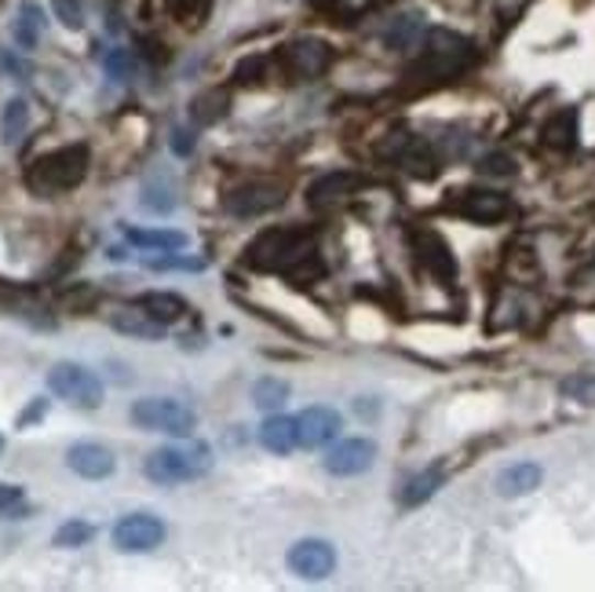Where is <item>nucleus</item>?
<instances>
[{
	"mask_svg": "<svg viewBox=\"0 0 595 592\" xmlns=\"http://www.w3.org/2000/svg\"><path fill=\"white\" fill-rule=\"evenodd\" d=\"M245 264L253 271H274V275H322L315 253V234L307 227H267L245 249Z\"/></svg>",
	"mask_w": 595,
	"mask_h": 592,
	"instance_id": "1",
	"label": "nucleus"
},
{
	"mask_svg": "<svg viewBox=\"0 0 595 592\" xmlns=\"http://www.w3.org/2000/svg\"><path fill=\"white\" fill-rule=\"evenodd\" d=\"M91 154L85 143H66L55 146V151L41 154L37 162L26 168V187L41 198H55L66 195V190L81 187L88 176Z\"/></svg>",
	"mask_w": 595,
	"mask_h": 592,
	"instance_id": "2",
	"label": "nucleus"
},
{
	"mask_svg": "<svg viewBox=\"0 0 595 592\" xmlns=\"http://www.w3.org/2000/svg\"><path fill=\"white\" fill-rule=\"evenodd\" d=\"M472 41L461 37V33L453 30H428L425 33V52H420V59L409 66V77L414 81H445V77H456L464 70L467 63H472Z\"/></svg>",
	"mask_w": 595,
	"mask_h": 592,
	"instance_id": "3",
	"label": "nucleus"
},
{
	"mask_svg": "<svg viewBox=\"0 0 595 592\" xmlns=\"http://www.w3.org/2000/svg\"><path fill=\"white\" fill-rule=\"evenodd\" d=\"M212 469V450L205 442H183V447H162L146 458L143 472L146 480L162 483V486H176V483H190L209 475Z\"/></svg>",
	"mask_w": 595,
	"mask_h": 592,
	"instance_id": "4",
	"label": "nucleus"
},
{
	"mask_svg": "<svg viewBox=\"0 0 595 592\" xmlns=\"http://www.w3.org/2000/svg\"><path fill=\"white\" fill-rule=\"evenodd\" d=\"M132 425L143 431H162L172 439H187L198 428V414L179 403V398H165V395H151V398H135L129 409Z\"/></svg>",
	"mask_w": 595,
	"mask_h": 592,
	"instance_id": "5",
	"label": "nucleus"
},
{
	"mask_svg": "<svg viewBox=\"0 0 595 592\" xmlns=\"http://www.w3.org/2000/svg\"><path fill=\"white\" fill-rule=\"evenodd\" d=\"M48 392L74 409L102 406V381L88 366H81V362H55L48 370Z\"/></svg>",
	"mask_w": 595,
	"mask_h": 592,
	"instance_id": "6",
	"label": "nucleus"
},
{
	"mask_svg": "<svg viewBox=\"0 0 595 592\" xmlns=\"http://www.w3.org/2000/svg\"><path fill=\"white\" fill-rule=\"evenodd\" d=\"M278 66L289 81H315L333 66V48L318 37H296L278 52Z\"/></svg>",
	"mask_w": 595,
	"mask_h": 592,
	"instance_id": "7",
	"label": "nucleus"
},
{
	"mask_svg": "<svg viewBox=\"0 0 595 592\" xmlns=\"http://www.w3.org/2000/svg\"><path fill=\"white\" fill-rule=\"evenodd\" d=\"M285 201V187L271 184V179H253V184H242L234 190H227L220 198V209L234 220H256V216H267L274 209H282Z\"/></svg>",
	"mask_w": 595,
	"mask_h": 592,
	"instance_id": "8",
	"label": "nucleus"
},
{
	"mask_svg": "<svg viewBox=\"0 0 595 592\" xmlns=\"http://www.w3.org/2000/svg\"><path fill=\"white\" fill-rule=\"evenodd\" d=\"M165 523L151 516V512H132L113 523V549L118 552H154L165 541Z\"/></svg>",
	"mask_w": 595,
	"mask_h": 592,
	"instance_id": "9",
	"label": "nucleus"
},
{
	"mask_svg": "<svg viewBox=\"0 0 595 592\" xmlns=\"http://www.w3.org/2000/svg\"><path fill=\"white\" fill-rule=\"evenodd\" d=\"M289 571L304 582H322L337 571V549L322 538H307V541H296L289 556H285Z\"/></svg>",
	"mask_w": 595,
	"mask_h": 592,
	"instance_id": "10",
	"label": "nucleus"
},
{
	"mask_svg": "<svg viewBox=\"0 0 595 592\" xmlns=\"http://www.w3.org/2000/svg\"><path fill=\"white\" fill-rule=\"evenodd\" d=\"M376 461V442L370 439H340L326 450V472L329 475H362Z\"/></svg>",
	"mask_w": 595,
	"mask_h": 592,
	"instance_id": "11",
	"label": "nucleus"
},
{
	"mask_svg": "<svg viewBox=\"0 0 595 592\" xmlns=\"http://www.w3.org/2000/svg\"><path fill=\"white\" fill-rule=\"evenodd\" d=\"M296 428H300V447L318 450L340 439L343 420L333 406H307L304 414H296Z\"/></svg>",
	"mask_w": 595,
	"mask_h": 592,
	"instance_id": "12",
	"label": "nucleus"
},
{
	"mask_svg": "<svg viewBox=\"0 0 595 592\" xmlns=\"http://www.w3.org/2000/svg\"><path fill=\"white\" fill-rule=\"evenodd\" d=\"M66 464H70V472H77L81 480H107V475H113V469H118L113 450L91 439L74 442V447L66 450Z\"/></svg>",
	"mask_w": 595,
	"mask_h": 592,
	"instance_id": "13",
	"label": "nucleus"
},
{
	"mask_svg": "<svg viewBox=\"0 0 595 592\" xmlns=\"http://www.w3.org/2000/svg\"><path fill=\"white\" fill-rule=\"evenodd\" d=\"M414 253L420 260V267L428 271V275H434L439 282H450L456 278V260L450 253V245H445V238H439L434 231H417L414 234Z\"/></svg>",
	"mask_w": 595,
	"mask_h": 592,
	"instance_id": "14",
	"label": "nucleus"
},
{
	"mask_svg": "<svg viewBox=\"0 0 595 592\" xmlns=\"http://www.w3.org/2000/svg\"><path fill=\"white\" fill-rule=\"evenodd\" d=\"M453 209L475 223H497L511 212V201L500 190H461V198H453Z\"/></svg>",
	"mask_w": 595,
	"mask_h": 592,
	"instance_id": "15",
	"label": "nucleus"
},
{
	"mask_svg": "<svg viewBox=\"0 0 595 592\" xmlns=\"http://www.w3.org/2000/svg\"><path fill=\"white\" fill-rule=\"evenodd\" d=\"M395 162L403 165L409 176H417V179H431L434 173H439V157H434L428 140H420V135H409V132H403L395 140Z\"/></svg>",
	"mask_w": 595,
	"mask_h": 592,
	"instance_id": "16",
	"label": "nucleus"
},
{
	"mask_svg": "<svg viewBox=\"0 0 595 592\" xmlns=\"http://www.w3.org/2000/svg\"><path fill=\"white\" fill-rule=\"evenodd\" d=\"M359 184L362 179L354 173H326L307 187V205L318 212H326V209H333V205H340L343 198H351L354 190H359Z\"/></svg>",
	"mask_w": 595,
	"mask_h": 592,
	"instance_id": "17",
	"label": "nucleus"
},
{
	"mask_svg": "<svg viewBox=\"0 0 595 592\" xmlns=\"http://www.w3.org/2000/svg\"><path fill=\"white\" fill-rule=\"evenodd\" d=\"M110 326L118 329L124 337H135V340H162L165 337V322H157L151 311H143L140 304H124L118 311H110Z\"/></svg>",
	"mask_w": 595,
	"mask_h": 592,
	"instance_id": "18",
	"label": "nucleus"
},
{
	"mask_svg": "<svg viewBox=\"0 0 595 592\" xmlns=\"http://www.w3.org/2000/svg\"><path fill=\"white\" fill-rule=\"evenodd\" d=\"M260 447L278 453V458H285V453H293L296 447H300V428H296V417L289 414H267V420L260 425Z\"/></svg>",
	"mask_w": 595,
	"mask_h": 592,
	"instance_id": "19",
	"label": "nucleus"
},
{
	"mask_svg": "<svg viewBox=\"0 0 595 592\" xmlns=\"http://www.w3.org/2000/svg\"><path fill=\"white\" fill-rule=\"evenodd\" d=\"M541 480H544V469L537 461H515L497 475L494 486H497L500 497H526L541 486Z\"/></svg>",
	"mask_w": 595,
	"mask_h": 592,
	"instance_id": "20",
	"label": "nucleus"
},
{
	"mask_svg": "<svg viewBox=\"0 0 595 592\" xmlns=\"http://www.w3.org/2000/svg\"><path fill=\"white\" fill-rule=\"evenodd\" d=\"M135 304H140L143 311H151L157 322H165V326H176L179 318H187V311H190V304L183 300L179 293H162V289H157V293H143Z\"/></svg>",
	"mask_w": 595,
	"mask_h": 592,
	"instance_id": "21",
	"label": "nucleus"
},
{
	"mask_svg": "<svg viewBox=\"0 0 595 592\" xmlns=\"http://www.w3.org/2000/svg\"><path fill=\"white\" fill-rule=\"evenodd\" d=\"M414 41H425V15H420V11H403V15L387 22L384 30L387 48H409Z\"/></svg>",
	"mask_w": 595,
	"mask_h": 592,
	"instance_id": "22",
	"label": "nucleus"
},
{
	"mask_svg": "<svg viewBox=\"0 0 595 592\" xmlns=\"http://www.w3.org/2000/svg\"><path fill=\"white\" fill-rule=\"evenodd\" d=\"M227 110H231V92H227V88H209V92L194 96V102H190V121L205 129V124L223 121Z\"/></svg>",
	"mask_w": 595,
	"mask_h": 592,
	"instance_id": "23",
	"label": "nucleus"
},
{
	"mask_svg": "<svg viewBox=\"0 0 595 592\" xmlns=\"http://www.w3.org/2000/svg\"><path fill=\"white\" fill-rule=\"evenodd\" d=\"M124 238L140 249H157V253H179L187 245L183 231H143V227H124Z\"/></svg>",
	"mask_w": 595,
	"mask_h": 592,
	"instance_id": "24",
	"label": "nucleus"
},
{
	"mask_svg": "<svg viewBox=\"0 0 595 592\" xmlns=\"http://www.w3.org/2000/svg\"><path fill=\"white\" fill-rule=\"evenodd\" d=\"M439 486H442V469H425L403 486V497L398 501H403V508H417V505H425Z\"/></svg>",
	"mask_w": 595,
	"mask_h": 592,
	"instance_id": "25",
	"label": "nucleus"
},
{
	"mask_svg": "<svg viewBox=\"0 0 595 592\" xmlns=\"http://www.w3.org/2000/svg\"><path fill=\"white\" fill-rule=\"evenodd\" d=\"M285 398H289V384L282 377H260L253 384V406L263 409V414H278L285 406Z\"/></svg>",
	"mask_w": 595,
	"mask_h": 592,
	"instance_id": "26",
	"label": "nucleus"
},
{
	"mask_svg": "<svg viewBox=\"0 0 595 592\" xmlns=\"http://www.w3.org/2000/svg\"><path fill=\"white\" fill-rule=\"evenodd\" d=\"M41 30H44V15H41V8L37 4H22L19 8V19H15V44L19 48H33L41 37Z\"/></svg>",
	"mask_w": 595,
	"mask_h": 592,
	"instance_id": "27",
	"label": "nucleus"
},
{
	"mask_svg": "<svg viewBox=\"0 0 595 592\" xmlns=\"http://www.w3.org/2000/svg\"><path fill=\"white\" fill-rule=\"evenodd\" d=\"M143 209L146 212H157V216H168L176 209V187L168 184V179H151V184L143 187Z\"/></svg>",
	"mask_w": 595,
	"mask_h": 592,
	"instance_id": "28",
	"label": "nucleus"
},
{
	"mask_svg": "<svg viewBox=\"0 0 595 592\" xmlns=\"http://www.w3.org/2000/svg\"><path fill=\"white\" fill-rule=\"evenodd\" d=\"M91 538H96V527L85 519H66L59 530L52 534V545L55 549H81V545H88Z\"/></svg>",
	"mask_w": 595,
	"mask_h": 592,
	"instance_id": "29",
	"label": "nucleus"
},
{
	"mask_svg": "<svg viewBox=\"0 0 595 592\" xmlns=\"http://www.w3.org/2000/svg\"><path fill=\"white\" fill-rule=\"evenodd\" d=\"M574 132H577V113L574 110H563L544 129V143L555 146V151H570V146H574Z\"/></svg>",
	"mask_w": 595,
	"mask_h": 592,
	"instance_id": "30",
	"label": "nucleus"
},
{
	"mask_svg": "<svg viewBox=\"0 0 595 592\" xmlns=\"http://www.w3.org/2000/svg\"><path fill=\"white\" fill-rule=\"evenodd\" d=\"M26 124H30L26 99H11L8 107H4V140H8V143H19L22 132H26Z\"/></svg>",
	"mask_w": 595,
	"mask_h": 592,
	"instance_id": "31",
	"label": "nucleus"
},
{
	"mask_svg": "<svg viewBox=\"0 0 595 592\" xmlns=\"http://www.w3.org/2000/svg\"><path fill=\"white\" fill-rule=\"evenodd\" d=\"M30 512V501L19 486L0 483V519H22Z\"/></svg>",
	"mask_w": 595,
	"mask_h": 592,
	"instance_id": "32",
	"label": "nucleus"
},
{
	"mask_svg": "<svg viewBox=\"0 0 595 592\" xmlns=\"http://www.w3.org/2000/svg\"><path fill=\"white\" fill-rule=\"evenodd\" d=\"M563 395L574 398L581 406H595V373H577V377L563 381Z\"/></svg>",
	"mask_w": 595,
	"mask_h": 592,
	"instance_id": "33",
	"label": "nucleus"
},
{
	"mask_svg": "<svg viewBox=\"0 0 595 592\" xmlns=\"http://www.w3.org/2000/svg\"><path fill=\"white\" fill-rule=\"evenodd\" d=\"M146 267H154V271H201L205 267V260H194V256H151L146 260Z\"/></svg>",
	"mask_w": 595,
	"mask_h": 592,
	"instance_id": "34",
	"label": "nucleus"
},
{
	"mask_svg": "<svg viewBox=\"0 0 595 592\" xmlns=\"http://www.w3.org/2000/svg\"><path fill=\"white\" fill-rule=\"evenodd\" d=\"M55 15H59L63 26H70V30H81L85 26V11L77 0H55Z\"/></svg>",
	"mask_w": 595,
	"mask_h": 592,
	"instance_id": "35",
	"label": "nucleus"
},
{
	"mask_svg": "<svg viewBox=\"0 0 595 592\" xmlns=\"http://www.w3.org/2000/svg\"><path fill=\"white\" fill-rule=\"evenodd\" d=\"M107 74L113 77V81H124L129 77V70H132V59H129V52H121V48H113V52H107Z\"/></svg>",
	"mask_w": 595,
	"mask_h": 592,
	"instance_id": "36",
	"label": "nucleus"
},
{
	"mask_svg": "<svg viewBox=\"0 0 595 592\" xmlns=\"http://www.w3.org/2000/svg\"><path fill=\"white\" fill-rule=\"evenodd\" d=\"M478 168H483L486 176H515V162L508 154H486Z\"/></svg>",
	"mask_w": 595,
	"mask_h": 592,
	"instance_id": "37",
	"label": "nucleus"
},
{
	"mask_svg": "<svg viewBox=\"0 0 595 592\" xmlns=\"http://www.w3.org/2000/svg\"><path fill=\"white\" fill-rule=\"evenodd\" d=\"M263 66H267V59H245L234 70V81L238 85H260L263 81Z\"/></svg>",
	"mask_w": 595,
	"mask_h": 592,
	"instance_id": "38",
	"label": "nucleus"
},
{
	"mask_svg": "<svg viewBox=\"0 0 595 592\" xmlns=\"http://www.w3.org/2000/svg\"><path fill=\"white\" fill-rule=\"evenodd\" d=\"M44 414H48V398H33V403L22 409V417H19V428H30L33 420H41Z\"/></svg>",
	"mask_w": 595,
	"mask_h": 592,
	"instance_id": "39",
	"label": "nucleus"
},
{
	"mask_svg": "<svg viewBox=\"0 0 595 592\" xmlns=\"http://www.w3.org/2000/svg\"><path fill=\"white\" fill-rule=\"evenodd\" d=\"M194 132H187V129H176L172 132V151H176L179 157H187V154H194Z\"/></svg>",
	"mask_w": 595,
	"mask_h": 592,
	"instance_id": "40",
	"label": "nucleus"
},
{
	"mask_svg": "<svg viewBox=\"0 0 595 592\" xmlns=\"http://www.w3.org/2000/svg\"><path fill=\"white\" fill-rule=\"evenodd\" d=\"M376 414H381V406H376V403H365V398H359V417L370 420V417H376Z\"/></svg>",
	"mask_w": 595,
	"mask_h": 592,
	"instance_id": "41",
	"label": "nucleus"
},
{
	"mask_svg": "<svg viewBox=\"0 0 595 592\" xmlns=\"http://www.w3.org/2000/svg\"><path fill=\"white\" fill-rule=\"evenodd\" d=\"M0 450H4V436H0Z\"/></svg>",
	"mask_w": 595,
	"mask_h": 592,
	"instance_id": "42",
	"label": "nucleus"
},
{
	"mask_svg": "<svg viewBox=\"0 0 595 592\" xmlns=\"http://www.w3.org/2000/svg\"><path fill=\"white\" fill-rule=\"evenodd\" d=\"M172 4H179V0H172Z\"/></svg>",
	"mask_w": 595,
	"mask_h": 592,
	"instance_id": "43",
	"label": "nucleus"
}]
</instances>
